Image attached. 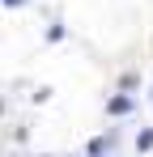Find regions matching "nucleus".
I'll return each mask as SVG.
<instances>
[{
  "mask_svg": "<svg viewBox=\"0 0 153 157\" xmlns=\"http://www.w3.org/2000/svg\"><path fill=\"white\" fill-rule=\"evenodd\" d=\"M132 110H136V102H132V94H124V89L106 98V115H115V119H124V115H132Z\"/></svg>",
  "mask_w": 153,
  "mask_h": 157,
  "instance_id": "nucleus-1",
  "label": "nucleus"
},
{
  "mask_svg": "<svg viewBox=\"0 0 153 157\" xmlns=\"http://www.w3.org/2000/svg\"><path fill=\"white\" fill-rule=\"evenodd\" d=\"M119 89H124V94L140 89V77H136V72H124V77H119Z\"/></svg>",
  "mask_w": 153,
  "mask_h": 157,
  "instance_id": "nucleus-4",
  "label": "nucleus"
},
{
  "mask_svg": "<svg viewBox=\"0 0 153 157\" xmlns=\"http://www.w3.org/2000/svg\"><path fill=\"white\" fill-rule=\"evenodd\" d=\"M136 153H153V128H140V132H136Z\"/></svg>",
  "mask_w": 153,
  "mask_h": 157,
  "instance_id": "nucleus-3",
  "label": "nucleus"
},
{
  "mask_svg": "<svg viewBox=\"0 0 153 157\" xmlns=\"http://www.w3.org/2000/svg\"><path fill=\"white\" fill-rule=\"evenodd\" d=\"M111 149H115V136H94V140L85 144V153H89V157H106Z\"/></svg>",
  "mask_w": 153,
  "mask_h": 157,
  "instance_id": "nucleus-2",
  "label": "nucleus"
},
{
  "mask_svg": "<svg viewBox=\"0 0 153 157\" xmlns=\"http://www.w3.org/2000/svg\"><path fill=\"white\" fill-rule=\"evenodd\" d=\"M22 4H26V0H4V9H22Z\"/></svg>",
  "mask_w": 153,
  "mask_h": 157,
  "instance_id": "nucleus-5",
  "label": "nucleus"
}]
</instances>
